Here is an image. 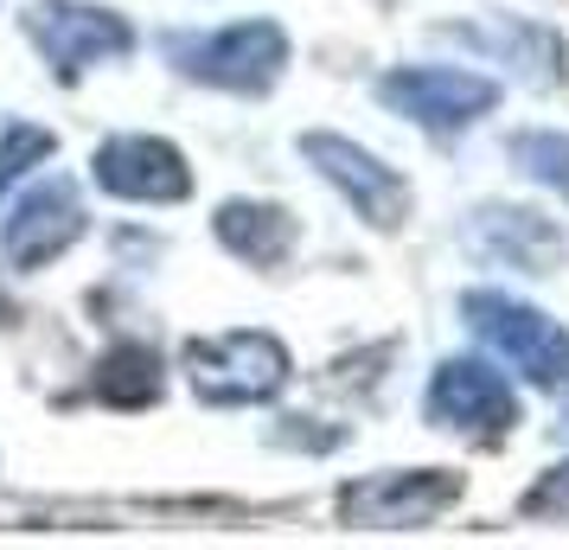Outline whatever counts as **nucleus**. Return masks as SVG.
Instances as JSON below:
<instances>
[{"instance_id": "1", "label": "nucleus", "mask_w": 569, "mask_h": 550, "mask_svg": "<svg viewBox=\"0 0 569 550\" xmlns=\"http://www.w3.org/2000/svg\"><path fill=\"white\" fill-rule=\"evenodd\" d=\"M461 320L473 327V340L492 346L525 384H538L543 397H563L569 403V327H557L543 308L518 301V294H499V289H467Z\"/></svg>"}, {"instance_id": "2", "label": "nucleus", "mask_w": 569, "mask_h": 550, "mask_svg": "<svg viewBox=\"0 0 569 550\" xmlns=\"http://www.w3.org/2000/svg\"><path fill=\"white\" fill-rule=\"evenodd\" d=\"M167 64L180 78L206 83V90H231V97H262L276 90L288 71V32L276 20H237V27H218V32H173L160 39Z\"/></svg>"}, {"instance_id": "3", "label": "nucleus", "mask_w": 569, "mask_h": 550, "mask_svg": "<svg viewBox=\"0 0 569 550\" xmlns=\"http://www.w3.org/2000/svg\"><path fill=\"white\" fill-rule=\"evenodd\" d=\"M186 384L211 410H243V403H269L295 378V359L276 333H211V340L186 346Z\"/></svg>"}, {"instance_id": "4", "label": "nucleus", "mask_w": 569, "mask_h": 550, "mask_svg": "<svg viewBox=\"0 0 569 550\" xmlns=\"http://www.w3.org/2000/svg\"><path fill=\"white\" fill-rule=\"evenodd\" d=\"M20 32L39 46V58L52 64L58 83H78L83 71L134 52V27L116 7H97V0H32L20 13Z\"/></svg>"}, {"instance_id": "5", "label": "nucleus", "mask_w": 569, "mask_h": 550, "mask_svg": "<svg viewBox=\"0 0 569 550\" xmlns=\"http://www.w3.org/2000/svg\"><path fill=\"white\" fill-rule=\"evenodd\" d=\"M378 103L422 134H461L499 109V83L461 64H397L378 78Z\"/></svg>"}, {"instance_id": "6", "label": "nucleus", "mask_w": 569, "mask_h": 550, "mask_svg": "<svg viewBox=\"0 0 569 550\" xmlns=\"http://www.w3.org/2000/svg\"><path fill=\"white\" fill-rule=\"evenodd\" d=\"M301 160H308L327 186H333L346 206L359 211L371 231H403V224H410V206H416L410 180H403L397 167H385L371 148L346 141V134L308 129V134H301Z\"/></svg>"}, {"instance_id": "7", "label": "nucleus", "mask_w": 569, "mask_h": 550, "mask_svg": "<svg viewBox=\"0 0 569 550\" xmlns=\"http://www.w3.org/2000/svg\"><path fill=\"white\" fill-rule=\"evenodd\" d=\"M422 410L436 429L473 436V442H512L518 429V391L506 384V371H492L487 359H441L429 378Z\"/></svg>"}, {"instance_id": "8", "label": "nucleus", "mask_w": 569, "mask_h": 550, "mask_svg": "<svg viewBox=\"0 0 569 550\" xmlns=\"http://www.w3.org/2000/svg\"><path fill=\"white\" fill-rule=\"evenodd\" d=\"M461 499L455 468H410V473H365L352 487H339V519L359 531H416L441 519Z\"/></svg>"}, {"instance_id": "9", "label": "nucleus", "mask_w": 569, "mask_h": 550, "mask_svg": "<svg viewBox=\"0 0 569 550\" xmlns=\"http://www.w3.org/2000/svg\"><path fill=\"white\" fill-rule=\"evenodd\" d=\"M455 46L480 52L487 64H506V78L531 83V90H557L569 83V46L563 32H550L543 20L525 13H487V20H467V27H441Z\"/></svg>"}, {"instance_id": "10", "label": "nucleus", "mask_w": 569, "mask_h": 550, "mask_svg": "<svg viewBox=\"0 0 569 550\" xmlns=\"http://www.w3.org/2000/svg\"><path fill=\"white\" fill-rule=\"evenodd\" d=\"M90 180L103 186L109 199H129V206H180L192 192V167L160 134H109L90 154Z\"/></svg>"}, {"instance_id": "11", "label": "nucleus", "mask_w": 569, "mask_h": 550, "mask_svg": "<svg viewBox=\"0 0 569 550\" xmlns=\"http://www.w3.org/2000/svg\"><path fill=\"white\" fill-rule=\"evenodd\" d=\"M83 231H90V218H83L78 186L46 180L0 218V257L13 262V269H46V262H58Z\"/></svg>"}, {"instance_id": "12", "label": "nucleus", "mask_w": 569, "mask_h": 550, "mask_svg": "<svg viewBox=\"0 0 569 550\" xmlns=\"http://www.w3.org/2000/svg\"><path fill=\"white\" fill-rule=\"evenodd\" d=\"M467 243H473V257L525 269V276H557L563 257H569L563 224L543 218V211H531V206H473Z\"/></svg>"}, {"instance_id": "13", "label": "nucleus", "mask_w": 569, "mask_h": 550, "mask_svg": "<svg viewBox=\"0 0 569 550\" xmlns=\"http://www.w3.org/2000/svg\"><path fill=\"white\" fill-rule=\"evenodd\" d=\"M211 231H218V243L237 262H250V269H282L295 257V243H301L295 211L269 206V199H224L218 218H211Z\"/></svg>"}, {"instance_id": "14", "label": "nucleus", "mask_w": 569, "mask_h": 550, "mask_svg": "<svg viewBox=\"0 0 569 550\" xmlns=\"http://www.w3.org/2000/svg\"><path fill=\"white\" fill-rule=\"evenodd\" d=\"M160 359H154V346H141V340H122V346H109L103 359H97V371H90V391L103 397L109 410H148V403H160Z\"/></svg>"}, {"instance_id": "15", "label": "nucleus", "mask_w": 569, "mask_h": 550, "mask_svg": "<svg viewBox=\"0 0 569 550\" xmlns=\"http://www.w3.org/2000/svg\"><path fill=\"white\" fill-rule=\"evenodd\" d=\"M512 160L531 173L538 186H550L557 199H569V134L557 129H525L512 134Z\"/></svg>"}, {"instance_id": "16", "label": "nucleus", "mask_w": 569, "mask_h": 550, "mask_svg": "<svg viewBox=\"0 0 569 550\" xmlns=\"http://www.w3.org/2000/svg\"><path fill=\"white\" fill-rule=\"evenodd\" d=\"M52 154H58V134H52V129L7 122V134H0V199L13 192V180H27L32 167H46Z\"/></svg>"}, {"instance_id": "17", "label": "nucleus", "mask_w": 569, "mask_h": 550, "mask_svg": "<svg viewBox=\"0 0 569 550\" xmlns=\"http://www.w3.org/2000/svg\"><path fill=\"white\" fill-rule=\"evenodd\" d=\"M518 512H525V519H550V512H569V461L543 473L538 487L518 499Z\"/></svg>"}, {"instance_id": "18", "label": "nucleus", "mask_w": 569, "mask_h": 550, "mask_svg": "<svg viewBox=\"0 0 569 550\" xmlns=\"http://www.w3.org/2000/svg\"><path fill=\"white\" fill-rule=\"evenodd\" d=\"M0 314H7V301H0Z\"/></svg>"}]
</instances>
